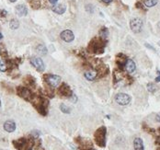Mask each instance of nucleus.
Returning <instances> with one entry per match:
<instances>
[{
	"label": "nucleus",
	"mask_w": 160,
	"mask_h": 150,
	"mask_svg": "<svg viewBox=\"0 0 160 150\" xmlns=\"http://www.w3.org/2000/svg\"><path fill=\"white\" fill-rule=\"evenodd\" d=\"M143 2L145 7H147V8L155 7V6L158 3L157 0H143Z\"/></svg>",
	"instance_id": "5701e85b"
},
{
	"label": "nucleus",
	"mask_w": 160,
	"mask_h": 150,
	"mask_svg": "<svg viewBox=\"0 0 160 150\" xmlns=\"http://www.w3.org/2000/svg\"><path fill=\"white\" fill-rule=\"evenodd\" d=\"M70 98H72V99H72V102H74V103L76 102V99H78V98H76V96H75V94H73Z\"/></svg>",
	"instance_id": "473e14b6"
},
{
	"label": "nucleus",
	"mask_w": 160,
	"mask_h": 150,
	"mask_svg": "<svg viewBox=\"0 0 160 150\" xmlns=\"http://www.w3.org/2000/svg\"><path fill=\"white\" fill-rule=\"evenodd\" d=\"M115 101L119 105L126 106L131 102V97L125 93H119L115 96Z\"/></svg>",
	"instance_id": "0eeeda50"
},
{
	"label": "nucleus",
	"mask_w": 160,
	"mask_h": 150,
	"mask_svg": "<svg viewBox=\"0 0 160 150\" xmlns=\"http://www.w3.org/2000/svg\"><path fill=\"white\" fill-rule=\"evenodd\" d=\"M30 6L31 8H34V9H38L40 7H41V2L40 0H32V1L30 2Z\"/></svg>",
	"instance_id": "a878e982"
},
{
	"label": "nucleus",
	"mask_w": 160,
	"mask_h": 150,
	"mask_svg": "<svg viewBox=\"0 0 160 150\" xmlns=\"http://www.w3.org/2000/svg\"><path fill=\"white\" fill-rule=\"evenodd\" d=\"M7 64H6V62L4 60H0V71L2 72H5L7 70Z\"/></svg>",
	"instance_id": "c756f323"
},
{
	"label": "nucleus",
	"mask_w": 160,
	"mask_h": 150,
	"mask_svg": "<svg viewBox=\"0 0 160 150\" xmlns=\"http://www.w3.org/2000/svg\"><path fill=\"white\" fill-rule=\"evenodd\" d=\"M156 120L158 123H160V113H158V114L156 116Z\"/></svg>",
	"instance_id": "e433bc0d"
},
{
	"label": "nucleus",
	"mask_w": 160,
	"mask_h": 150,
	"mask_svg": "<svg viewBox=\"0 0 160 150\" xmlns=\"http://www.w3.org/2000/svg\"><path fill=\"white\" fill-rule=\"evenodd\" d=\"M9 1H10V2H12V3H14V2H16V1H17V0H9Z\"/></svg>",
	"instance_id": "79ce46f5"
},
{
	"label": "nucleus",
	"mask_w": 160,
	"mask_h": 150,
	"mask_svg": "<svg viewBox=\"0 0 160 150\" xmlns=\"http://www.w3.org/2000/svg\"><path fill=\"white\" fill-rule=\"evenodd\" d=\"M97 73H98L97 77H105V76H107L108 73H109V67L107 65H100V66L98 67Z\"/></svg>",
	"instance_id": "a211bd4d"
},
{
	"label": "nucleus",
	"mask_w": 160,
	"mask_h": 150,
	"mask_svg": "<svg viewBox=\"0 0 160 150\" xmlns=\"http://www.w3.org/2000/svg\"><path fill=\"white\" fill-rule=\"evenodd\" d=\"M4 129L8 133H12L16 130V123L13 121H7L4 123Z\"/></svg>",
	"instance_id": "2eb2a0df"
},
{
	"label": "nucleus",
	"mask_w": 160,
	"mask_h": 150,
	"mask_svg": "<svg viewBox=\"0 0 160 150\" xmlns=\"http://www.w3.org/2000/svg\"><path fill=\"white\" fill-rule=\"evenodd\" d=\"M136 8H141V9H143V5L141 4L140 2H137V3H136Z\"/></svg>",
	"instance_id": "f704fd0d"
},
{
	"label": "nucleus",
	"mask_w": 160,
	"mask_h": 150,
	"mask_svg": "<svg viewBox=\"0 0 160 150\" xmlns=\"http://www.w3.org/2000/svg\"><path fill=\"white\" fill-rule=\"evenodd\" d=\"M33 146H34V138L31 136L29 139H26V144H25L24 150H32Z\"/></svg>",
	"instance_id": "412c9836"
},
{
	"label": "nucleus",
	"mask_w": 160,
	"mask_h": 150,
	"mask_svg": "<svg viewBox=\"0 0 160 150\" xmlns=\"http://www.w3.org/2000/svg\"><path fill=\"white\" fill-rule=\"evenodd\" d=\"M35 150H44V148L42 146V144H41V141H40V143L38 144V145L35 146Z\"/></svg>",
	"instance_id": "2f4dec72"
},
{
	"label": "nucleus",
	"mask_w": 160,
	"mask_h": 150,
	"mask_svg": "<svg viewBox=\"0 0 160 150\" xmlns=\"http://www.w3.org/2000/svg\"><path fill=\"white\" fill-rule=\"evenodd\" d=\"M90 150H95V149H93V148H91V149H90Z\"/></svg>",
	"instance_id": "49530a36"
},
{
	"label": "nucleus",
	"mask_w": 160,
	"mask_h": 150,
	"mask_svg": "<svg viewBox=\"0 0 160 150\" xmlns=\"http://www.w3.org/2000/svg\"><path fill=\"white\" fill-rule=\"evenodd\" d=\"M109 35V30L105 27L102 28L100 30H99V36H100V38L101 39H107V37Z\"/></svg>",
	"instance_id": "b1692460"
},
{
	"label": "nucleus",
	"mask_w": 160,
	"mask_h": 150,
	"mask_svg": "<svg viewBox=\"0 0 160 150\" xmlns=\"http://www.w3.org/2000/svg\"><path fill=\"white\" fill-rule=\"evenodd\" d=\"M147 90H148L150 93H155L156 90V87L155 86V84L148 83L147 84Z\"/></svg>",
	"instance_id": "cd10ccee"
},
{
	"label": "nucleus",
	"mask_w": 160,
	"mask_h": 150,
	"mask_svg": "<svg viewBox=\"0 0 160 150\" xmlns=\"http://www.w3.org/2000/svg\"><path fill=\"white\" fill-rule=\"evenodd\" d=\"M158 133H159V134H160V127H159V128H158Z\"/></svg>",
	"instance_id": "37998d69"
},
{
	"label": "nucleus",
	"mask_w": 160,
	"mask_h": 150,
	"mask_svg": "<svg viewBox=\"0 0 160 150\" xmlns=\"http://www.w3.org/2000/svg\"><path fill=\"white\" fill-rule=\"evenodd\" d=\"M133 147H134V150H144V142L140 137H136V138L133 140Z\"/></svg>",
	"instance_id": "dca6fc26"
},
{
	"label": "nucleus",
	"mask_w": 160,
	"mask_h": 150,
	"mask_svg": "<svg viewBox=\"0 0 160 150\" xmlns=\"http://www.w3.org/2000/svg\"><path fill=\"white\" fill-rule=\"evenodd\" d=\"M30 101H32L34 107L36 108L39 113H41L42 116H45L47 114V107H48L49 102L45 98L41 97V96L39 97L32 96V99H31Z\"/></svg>",
	"instance_id": "f257e3e1"
},
{
	"label": "nucleus",
	"mask_w": 160,
	"mask_h": 150,
	"mask_svg": "<svg viewBox=\"0 0 160 150\" xmlns=\"http://www.w3.org/2000/svg\"><path fill=\"white\" fill-rule=\"evenodd\" d=\"M30 63H31V65H32L39 72H43L44 69H45V65H44L43 61L40 57H33V58H31Z\"/></svg>",
	"instance_id": "9d476101"
},
{
	"label": "nucleus",
	"mask_w": 160,
	"mask_h": 150,
	"mask_svg": "<svg viewBox=\"0 0 160 150\" xmlns=\"http://www.w3.org/2000/svg\"><path fill=\"white\" fill-rule=\"evenodd\" d=\"M44 79L51 87H56L61 84V77L57 75H46L44 76Z\"/></svg>",
	"instance_id": "20e7f679"
},
{
	"label": "nucleus",
	"mask_w": 160,
	"mask_h": 150,
	"mask_svg": "<svg viewBox=\"0 0 160 150\" xmlns=\"http://www.w3.org/2000/svg\"><path fill=\"white\" fill-rule=\"evenodd\" d=\"M36 51H37V53H39V54H42V55H45V54H47V53H48L47 48H46L45 46H44L43 44L38 45V46H37V49H36Z\"/></svg>",
	"instance_id": "4be33fe9"
},
{
	"label": "nucleus",
	"mask_w": 160,
	"mask_h": 150,
	"mask_svg": "<svg viewBox=\"0 0 160 150\" xmlns=\"http://www.w3.org/2000/svg\"><path fill=\"white\" fill-rule=\"evenodd\" d=\"M60 37H61V39L66 42H71L75 39V35L72 30H63V32H62L60 34Z\"/></svg>",
	"instance_id": "9b49d317"
},
{
	"label": "nucleus",
	"mask_w": 160,
	"mask_h": 150,
	"mask_svg": "<svg viewBox=\"0 0 160 150\" xmlns=\"http://www.w3.org/2000/svg\"><path fill=\"white\" fill-rule=\"evenodd\" d=\"M3 38V35H2V33L1 32H0V40H1Z\"/></svg>",
	"instance_id": "a19ab883"
},
{
	"label": "nucleus",
	"mask_w": 160,
	"mask_h": 150,
	"mask_svg": "<svg viewBox=\"0 0 160 150\" xmlns=\"http://www.w3.org/2000/svg\"><path fill=\"white\" fill-rule=\"evenodd\" d=\"M124 67H125V70L128 73H133L135 71L136 65H135V63H134L132 59H127L126 63L124 65Z\"/></svg>",
	"instance_id": "f8f14e48"
},
{
	"label": "nucleus",
	"mask_w": 160,
	"mask_h": 150,
	"mask_svg": "<svg viewBox=\"0 0 160 150\" xmlns=\"http://www.w3.org/2000/svg\"><path fill=\"white\" fill-rule=\"evenodd\" d=\"M75 142L79 145L80 150H90L92 148V142L88 139H83L80 136L75 139Z\"/></svg>",
	"instance_id": "6e6552de"
},
{
	"label": "nucleus",
	"mask_w": 160,
	"mask_h": 150,
	"mask_svg": "<svg viewBox=\"0 0 160 150\" xmlns=\"http://www.w3.org/2000/svg\"><path fill=\"white\" fill-rule=\"evenodd\" d=\"M66 10V5H63V4H58L53 7V11L60 15L65 13Z\"/></svg>",
	"instance_id": "f3484780"
},
{
	"label": "nucleus",
	"mask_w": 160,
	"mask_h": 150,
	"mask_svg": "<svg viewBox=\"0 0 160 150\" xmlns=\"http://www.w3.org/2000/svg\"><path fill=\"white\" fill-rule=\"evenodd\" d=\"M156 82H160V73H159V76L156 77Z\"/></svg>",
	"instance_id": "58836bf2"
},
{
	"label": "nucleus",
	"mask_w": 160,
	"mask_h": 150,
	"mask_svg": "<svg viewBox=\"0 0 160 150\" xmlns=\"http://www.w3.org/2000/svg\"><path fill=\"white\" fill-rule=\"evenodd\" d=\"M9 26L12 30H17L20 26V22H18L17 20H11L9 22Z\"/></svg>",
	"instance_id": "393cba45"
},
{
	"label": "nucleus",
	"mask_w": 160,
	"mask_h": 150,
	"mask_svg": "<svg viewBox=\"0 0 160 150\" xmlns=\"http://www.w3.org/2000/svg\"><path fill=\"white\" fill-rule=\"evenodd\" d=\"M143 128H144V131H146L147 133H149V134H151V135H155V134H156V130H155V129H152V128H150V127H147L145 123L143 124Z\"/></svg>",
	"instance_id": "c85d7f7f"
},
{
	"label": "nucleus",
	"mask_w": 160,
	"mask_h": 150,
	"mask_svg": "<svg viewBox=\"0 0 160 150\" xmlns=\"http://www.w3.org/2000/svg\"><path fill=\"white\" fill-rule=\"evenodd\" d=\"M106 45V42L104 39L94 38L90 43L88 44V51L93 54H102L104 52V48Z\"/></svg>",
	"instance_id": "f03ea898"
},
{
	"label": "nucleus",
	"mask_w": 160,
	"mask_h": 150,
	"mask_svg": "<svg viewBox=\"0 0 160 150\" xmlns=\"http://www.w3.org/2000/svg\"><path fill=\"white\" fill-rule=\"evenodd\" d=\"M17 94L20 96V98L26 99L28 101H30L31 99H32V94L29 89H27L26 87H22L20 86L17 87Z\"/></svg>",
	"instance_id": "39448f33"
},
{
	"label": "nucleus",
	"mask_w": 160,
	"mask_h": 150,
	"mask_svg": "<svg viewBox=\"0 0 160 150\" xmlns=\"http://www.w3.org/2000/svg\"><path fill=\"white\" fill-rule=\"evenodd\" d=\"M102 2H104V3H106V4H110V3H111L112 2V0H101Z\"/></svg>",
	"instance_id": "c9c22d12"
},
{
	"label": "nucleus",
	"mask_w": 160,
	"mask_h": 150,
	"mask_svg": "<svg viewBox=\"0 0 160 150\" xmlns=\"http://www.w3.org/2000/svg\"><path fill=\"white\" fill-rule=\"evenodd\" d=\"M58 93L60 96L66 97V98H70L73 95V91L70 89V87L66 83H63L61 85V87L58 89Z\"/></svg>",
	"instance_id": "1a4fd4ad"
},
{
	"label": "nucleus",
	"mask_w": 160,
	"mask_h": 150,
	"mask_svg": "<svg viewBox=\"0 0 160 150\" xmlns=\"http://www.w3.org/2000/svg\"><path fill=\"white\" fill-rule=\"evenodd\" d=\"M7 14H8V12H7V10H5V9H3V10L1 11V17H6V16H7Z\"/></svg>",
	"instance_id": "72a5a7b5"
},
{
	"label": "nucleus",
	"mask_w": 160,
	"mask_h": 150,
	"mask_svg": "<svg viewBox=\"0 0 160 150\" xmlns=\"http://www.w3.org/2000/svg\"><path fill=\"white\" fill-rule=\"evenodd\" d=\"M85 77L87 79V80H94L96 77L98 76V73L96 70H91V71H87L85 72L84 74Z\"/></svg>",
	"instance_id": "6ab92c4d"
},
{
	"label": "nucleus",
	"mask_w": 160,
	"mask_h": 150,
	"mask_svg": "<svg viewBox=\"0 0 160 150\" xmlns=\"http://www.w3.org/2000/svg\"><path fill=\"white\" fill-rule=\"evenodd\" d=\"M156 150H160V147H158V148H157Z\"/></svg>",
	"instance_id": "a18cd8bd"
},
{
	"label": "nucleus",
	"mask_w": 160,
	"mask_h": 150,
	"mask_svg": "<svg viewBox=\"0 0 160 150\" xmlns=\"http://www.w3.org/2000/svg\"><path fill=\"white\" fill-rule=\"evenodd\" d=\"M60 110H61L62 112H63V113H70V112H71L70 108L67 107V106L66 104H63V103H62L60 105Z\"/></svg>",
	"instance_id": "bb28decb"
},
{
	"label": "nucleus",
	"mask_w": 160,
	"mask_h": 150,
	"mask_svg": "<svg viewBox=\"0 0 160 150\" xmlns=\"http://www.w3.org/2000/svg\"><path fill=\"white\" fill-rule=\"evenodd\" d=\"M0 107H1V101H0Z\"/></svg>",
	"instance_id": "c03bdc74"
},
{
	"label": "nucleus",
	"mask_w": 160,
	"mask_h": 150,
	"mask_svg": "<svg viewBox=\"0 0 160 150\" xmlns=\"http://www.w3.org/2000/svg\"><path fill=\"white\" fill-rule=\"evenodd\" d=\"M157 27H158V29L160 30V21H158V23H157Z\"/></svg>",
	"instance_id": "ea45409f"
},
{
	"label": "nucleus",
	"mask_w": 160,
	"mask_h": 150,
	"mask_svg": "<svg viewBox=\"0 0 160 150\" xmlns=\"http://www.w3.org/2000/svg\"><path fill=\"white\" fill-rule=\"evenodd\" d=\"M31 136L33 137V138H39V136H40V132L39 131H32V132H31Z\"/></svg>",
	"instance_id": "7c9ffc66"
},
{
	"label": "nucleus",
	"mask_w": 160,
	"mask_h": 150,
	"mask_svg": "<svg viewBox=\"0 0 160 150\" xmlns=\"http://www.w3.org/2000/svg\"><path fill=\"white\" fill-rule=\"evenodd\" d=\"M130 27H131V30H133V32L139 33L141 30H142V27H143L142 20L139 18H132L131 21H130Z\"/></svg>",
	"instance_id": "423d86ee"
},
{
	"label": "nucleus",
	"mask_w": 160,
	"mask_h": 150,
	"mask_svg": "<svg viewBox=\"0 0 160 150\" xmlns=\"http://www.w3.org/2000/svg\"><path fill=\"white\" fill-rule=\"evenodd\" d=\"M106 134H107V129L105 126H101L96 130L94 134V139L96 144L99 147L106 146Z\"/></svg>",
	"instance_id": "7ed1b4c3"
},
{
	"label": "nucleus",
	"mask_w": 160,
	"mask_h": 150,
	"mask_svg": "<svg viewBox=\"0 0 160 150\" xmlns=\"http://www.w3.org/2000/svg\"><path fill=\"white\" fill-rule=\"evenodd\" d=\"M116 59H117V64L120 65V66H124V65H125V63H126V61H127V57L124 55V54H118L117 55V57H116Z\"/></svg>",
	"instance_id": "aec40b11"
},
{
	"label": "nucleus",
	"mask_w": 160,
	"mask_h": 150,
	"mask_svg": "<svg viewBox=\"0 0 160 150\" xmlns=\"http://www.w3.org/2000/svg\"><path fill=\"white\" fill-rule=\"evenodd\" d=\"M58 0H49V2L51 3V4H55Z\"/></svg>",
	"instance_id": "4c0bfd02"
},
{
	"label": "nucleus",
	"mask_w": 160,
	"mask_h": 150,
	"mask_svg": "<svg viewBox=\"0 0 160 150\" xmlns=\"http://www.w3.org/2000/svg\"><path fill=\"white\" fill-rule=\"evenodd\" d=\"M16 14L20 17H24L28 14L27 7L24 5H18L16 7Z\"/></svg>",
	"instance_id": "ddd939ff"
},
{
	"label": "nucleus",
	"mask_w": 160,
	"mask_h": 150,
	"mask_svg": "<svg viewBox=\"0 0 160 150\" xmlns=\"http://www.w3.org/2000/svg\"><path fill=\"white\" fill-rule=\"evenodd\" d=\"M25 144H26V139H25L24 137L13 141V145H14L15 148H17L18 150H24Z\"/></svg>",
	"instance_id": "4468645a"
}]
</instances>
